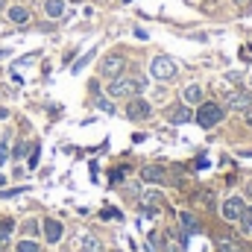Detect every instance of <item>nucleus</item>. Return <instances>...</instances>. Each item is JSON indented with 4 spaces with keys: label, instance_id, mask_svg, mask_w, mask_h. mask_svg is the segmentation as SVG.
I'll return each instance as SVG.
<instances>
[{
    "label": "nucleus",
    "instance_id": "f257e3e1",
    "mask_svg": "<svg viewBox=\"0 0 252 252\" xmlns=\"http://www.w3.org/2000/svg\"><path fill=\"white\" fill-rule=\"evenodd\" d=\"M144 85L147 82L141 76H115L109 85V97H132V94H141Z\"/></svg>",
    "mask_w": 252,
    "mask_h": 252
},
{
    "label": "nucleus",
    "instance_id": "f03ea898",
    "mask_svg": "<svg viewBox=\"0 0 252 252\" xmlns=\"http://www.w3.org/2000/svg\"><path fill=\"white\" fill-rule=\"evenodd\" d=\"M220 120H223V109H220L217 103H203V106H200V112H197V123H200L203 129L217 126Z\"/></svg>",
    "mask_w": 252,
    "mask_h": 252
},
{
    "label": "nucleus",
    "instance_id": "7ed1b4c3",
    "mask_svg": "<svg viewBox=\"0 0 252 252\" xmlns=\"http://www.w3.org/2000/svg\"><path fill=\"white\" fill-rule=\"evenodd\" d=\"M150 70H153L156 79H173L176 76V62L170 56H156L153 65H150Z\"/></svg>",
    "mask_w": 252,
    "mask_h": 252
},
{
    "label": "nucleus",
    "instance_id": "20e7f679",
    "mask_svg": "<svg viewBox=\"0 0 252 252\" xmlns=\"http://www.w3.org/2000/svg\"><path fill=\"white\" fill-rule=\"evenodd\" d=\"M123 68H126V62H123V56H106L103 59V65H100V70H103V76H109V79H115V76H120L123 73Z\"/></svg>",
    "mask_w": 252,
    "mask_h": 252
},
{
    "label": "nucleus",
    "instance_id": "39448f33",
    "mask_svg": "<svg viewBox=\"0 0 252 252\" xmlns=\"http://www.w3.org/2000/svg\"><path fill=\"white\" fill-rule=\"evenodd\" d=\"M150 115H153V109H150L147 100H132V103L126 106V117H129V120H147Z\"/></svg>",
    "mask_w": 252,
    "mask_h": 252
},
{
    "label": "nucleus",
    "instance_id": "423d86ee",
    "mask_svg": "<svg viewBox=\"0 0 252 252\" xmlns=\"http://www.w3.org/2000/svg\"><path fill=\"white\" fill-rule=\"evenodd\" d=\"M244 208H247V206H244V200H241V197H229V200L223 203V208H220V211H223V217L232 223V220H241Z\"/></svg>",
    "mask_w": 252,
    "mask_h": 252
},
{
    "label": "nucleus",
    "instance_id": "0eeeda50",
    "mask_svg": "<svg viewBox=\"0 0 252 252\" xmlns=\"http://www.w3.org/2000/svg\"><path fill=\"white\" fill-rule=\"evenodd\" d=\"M164 117H167L170 123H188V120H191L194 115H191V109H188L185 103H173V106H170V109L164 112Z\"/></svg>",
    "mask_w": 252,
    "mask_h": 252
},
{
    "label": "nucleus",
    "instance_id": "6e6552de",
    "mask_svg": "<svg viewBox=\"0 0 252 252\" xmlns=\"http://www.w3.org/2000/svg\"><path fill=\"white\" fill-rule=\"evenodd\" d=\"M62 235H65V229H62L59 220H44V238H47V244H59Z\"/></svg>",
    "mask_w": 252,
    "mask_h": 252
},
{
    "label": "nucleus",
    "instance_id": "1a4fd4ad",
    "mask_svg": "<svg viewBox=\"0 0 252 252\" xmlns=\"http://www.w3.org/2000/svg\"><path fill=\"white\" fill-rule=\"evenodd\" d=\"M226 106L229 109H247V106H252V94L250 91H232L229 100H226Z\"/></svg>",
    "mask_w": 252,
    "mask_h": 252
},
{
    "label": "nucleus",
    "instance_id": "9d476101",
    "mask_svg": "<svg viewBox=\"0 0 252 252\" xmlns=\"http://www.w3.org/2000/svg\"><path fill=\"white\" fill-rule=\"evenodd\" d=\"M141 176H144V182H153V185H159V182H164V179H167L164 167H159V164H150V167H144V170H141Z\"/></svg>",
    "mask_w": 252,
    "mask_h": 252
},
{
    "label": "nucleus",
    "instance_id": "9b49d317",
    "mask_svg": "<svg viewBox=\"0 0 252 252\" xmlns=\"http://www.w3.org/2000/svg\"><path fill=\"white\" fill-rule=\"evenodd\" d=\"M9 21H12V23H26V21H29V12H26L23 6H12V9H9Z\"/></svg>",
    "mask_w": 252,
    "mask_h": 252
},
{
    "label": "nucleus",
    "instance_id": "f8f14e48",
    "mask_svg": "<svg viewBox=\"0 0 252 252\" xmlns=\"http://www.w3.org/2000/svg\"><path fill=\"white\" fill-rule=\"evenodd\" d=\"M44 12H47L50 18H62V15H65V3H62V0H47V3H44Z\"/></svg>",
    "mask_w": 252,
    "mask_h": 252
},
{
    "label": "nucleus",
    "instance_id": "ddd939ff",
    "mask_svg": "<svg viewBox=\"0 0 252 252\" xmlns=\"http://www.w3.org/2000/svg\"><path fill=\"white\" fill-rule=\"evenodd\" d=\"M182 97H185V103H203V88L200 85H188Z\"/></svg>",
    "mask_w": 252,
    "mask_h": 252
},
{
    "label": "nucleus",
    "instance_id": "4468645a",
    "mask_svg": "<svg viewBox=\"0 0 252 252\" xmlns=\"http://www.w3.org/2000/svg\"><path fill=\"white\" fill-rule=\"evenodd\" d=\"M179 220H182V229H185L188 235H194V232H200V226H197V217H194V214H182Z\"/></svg>",
    "mask_w": 252,
    "mask_h": 252
},
{
    "label": "nucleus",
    "instance_id": "2eb2a0df",
    "mask_svg": "<svg viewBox=\"0 0 252 252\" xmlns=\"http://www.w3.org/2000/svg\"><path fill=\"white\" fill-rule=\"evenodd\" d=\"M241 229H244V235H252V206L250 208H244V214H241Z\"/></svg>",
    "mask_w": 252,
    "mask_h": 252
},
{
    "label": "nucleus",
    "instance_id": "dca6fc26",
    "mask_svg": "<svg viewBox=\"0 0 252 252\" xmlns=\"http://www.w3.org/2000/svg\"><path fill=\"white\" fill-rule=\"evenodd\" d=\"M12 229H15V223H12V220H0V247H3V244H9Z\"/></svg>",
    "mask_w": 252,
    "mask_h": 252
},
{
    "label": "nucleus",
    "instance_id": "f3484780",
    "mask_svg": "<svg viewBox=\"0 0 252 252\" xmlns=\"http://www.w3.org/2000/svg\"><path fill=\"white\" fill-rule=\"evenodd\" d=\"M18 252H38V244L35 241H21L18 244Z\"/></svg>",
    "mask_w": 252,
    "mask_h": 252
},
{
    "label": "nucleus",
    "instance_id": "a211bd4d",
    "mask_svg": "<svg viewBox=\"0 0 252 252\" xmlns=\"http://www.w3.org/2000/svg\"><path fill=\"white\" fill-rule=\"evenodd\" d=\"M220 252H244V247H238V244H229V241H220Z\"/></svg>",
    "mask_w": 252,
    "mask_h": 252
},
{
    "label": "nucleus",
    "instance_id": "6ab92c4d",
    "mask_svg": "<svg viewBox=\"0 0 252 252\" xmlns=\"http://www.w3.org/2000/svg\"><path fill=\"white\" fill-rule=\"evenodd\" d=\"M144 203H147V208L153 211V206H159V194H144Z\"/></svg>",
    "mask_w": 252,
    "mask_h": 252
},
{
    "label": "nucleus",
    "instance_id": "aec40b11",
    "mask_svg": "<svg viewBox=\"0 0 252 252\" xmlns=\"http://www.w3.org/2000/svg\"><path fill=\"white\" fill-rule=\"evenodd\" d=\"M26 150H29L26 144H18V147L12 150V156H15V159H23V156H26Z\"/></svg>",
    "mask_w": 252,
    "mask_h": 252
},
{
    "label": "nucleus",
    "instance_id": "412c9836",
    "mask_svg": "<svg viewBox=\"0 0 252 252\" xmlns=\"http://www.w3.org/2000/svg\"><path fill=\"white\" fill-rule=\"evenodd\" d=\"M164 252H185V247H182L179 241H170V244L164 247Z\"/></svg>",
    "mask_w": 252,
    "mask_h": 252
},
{
    "label": "nucleus",
    "instance_id": "4be33fe9",
    "mask_svg": "<svg viewBox=\"0 0 252 252\" xmlns=\"http://www.w3.org/2000/svg\"><path fill=\"white\" fill-rule=\"evenodd\" d=\"M6 159H9V144H6V141H3V144H0V164H3V161H6Z\"/></svg>",
    "mask_w": 252,
    "mask_h": 252
},
{
    "label": "nucleus",
    "instance_id": "5701e85b",
    "mask_svg": "<svg viewBox=\"0 0 252 252\" xmlns=\"http://www.w3.org/2000/svg\"><path fill=\"white\" fill-rule=\"evenodd\" d=\"M38 164V144L32 147V156H29V167H35Z\"/></svg>",
    "mask_w": 252,
    "mask_h": 252
},
{
    "label": "nucleus",
    "instance_id": "b1692460",
    "mask_svg": "<svg viewBox=\"0 0 252 252\" xmlns=\"http://www.w3.org/2000/svg\"><path fill=\"white\" fill-rule=\"evenodd\" d=\"M97 106H100L103 112H115V109H112V103H106V100H97Z\"/></svg>",
    "mask_w": 252,
    "mask_h": 252
},
{
    "label": "nucleus",
    "instance_id": "393cba45",
    "mask_svg": "<svg viewBox=\"0 0 252 252\" xmlns=\"http://www.w3.org/2000/svg\"><path fill=\"white\" fill-rule=\"evenodd\" d=\"M23 229H26V232H29V235H35V232H38V223H32V220H29V223H26V226H23Z\"/></svg>",
    "mask_w": 252,
    "mask_h": 252
},
{
    "label": "nucleus",
    "instance_id": "a878e982",
    "mask_svg": "<svg viewBox=\"0 0 252 252\" xmlns=\"http://www.w3.org/2000/svg\"><path fill=\"white\" fill-rule=\"evenodd\" d=\"M123 173H126V170H115V173H112V182H120V179H123Z\"/></svg>",
    "mask_w": 252,
    "mask_h": 252
},
{
    "label": "nucleus",
    "instance_id": "bb28decb",
    "mask_svg": "<svg viewBox=\"0 0 252 252\" xmlns=\"http://www.w3.org/2000/svg\"><path fill=\"white\" fill-rule=\"evenodd\" d=\"M244 117H247V123L252 126V106H247V109H244Z\"/></svg>",
    "mask_w": 252,
    "mask_h": 252
},
{
    "label": "nucleus",
    "instance_id": "cd10ccee",
    "mask_svg": "<svg viewBox=\"0 0 252 252\" xmlns=\"http://www.w3.org/2000/svg\"><path fill=\"white\" fill-rule=\"evenodd\" d=\"M3 117H9V109H0V120H3Z\"/></svg>",
    "mask_w": 252,
    "mask_h": 252
},
{
    "label": "nucleus",
    "instance_id": "c85d7f7f",
    "mask_svg": "<svg viewBox=\"0 0 252 252\" xmlns=\"http://www.w3.org/2000/svg\"><path fill=\"white\" fill-rule=\"evenodd\" d=\"M247 194H250V197H252V179H250V182H247Z\"/></svg>",
    "mask_w": 252,
    "mask_h": 252
},
{
    "label": "nucleus",
    "instance_id": "c756f323",
    "mask_svg": "<svg viewBox=\"0 0 252 252\" xmlns=\"http://www.w3.org/2000/svg\"><path fill=\"white\" fill-rule=\"evenodd\" d=\"M3 185H6V176H3V173H0V188H3Z\"/></svg>",
    "mask_w": 252,
    "mask_h": 252
},
{
    "label": "nucleus",
    "instance_id": "7c9ffc66",
    "mask_svg": "<svg viewBox=\"0 0 252 252\" xmlns=\"http://www.w3.org/2000/svg\"><path fill=\"white\" fill-rule=\"evenodd\" d=\"M3 9H6V0H0V12H3Z\"/></svg>",
    "mask_w": 252,
    "mask_h": 252
},
{
    "label": "nucleus",
    "instance_id": "2f4dec72",
    "mask_svg": "<svg viewBox=\"0 0 252 252\" xmlns=\"http://www.w3.org/2000/svg\"><path fill=\"white\" fill-rule=\"evenodd\" d=\"M250 85H252V73H250Z\"/></svg>",
    "mask_w": 252,
    "mask_h": 252
},
{
    "label": "nucleus",
    "instance_id": "473e14b6",
    "mask_svg": "<svg viewBox=\"0 0 252 252\" xmlns=\"http://www.w3.org/2000/svg\"><path fill=\"white\" fill-rule=\"evenodd\" d=\"M123 3H132V0H123Z\"/></svg>",
    "mask_w": 252,
    "mask_h": 252
},
{
    "label": "nucleus",
    "instance_id": "72a5a7b5",
    "mask_svg": "<svg viewBox=\"0 0 252 252\" xmlns=\"http://www.w3.org/2000/svg\"><path fill=\"white\" fill-rule=\"evenodd\" d=\"M73 3H82V0H73Z\"/></svg>",
    "mask_w": 252,
    "mask_h": 252
}]
</instances>
